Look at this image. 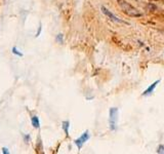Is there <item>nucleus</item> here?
<instances>
[{
	"instance_id": "9",
	"label": "nucleus",
	"mask_w": 164,
	"mask_h": 154,
	"mask_svg": "<svg viewBox=\"0 0 164 154\" xmlns=\"http://www.w3.org/2000/svg\"><path fill=\"white\" fill-rule=\"evenodd\" d=\"M55 41L61 44L64 43V35L63 34H58L55 36Z\"/></svg>"
},
{
	"instance_id": "2",
	"label": "nucleus",
	"mask_w": 164,
	"mask_h": 154,
	"mask_svg": "<svg viewBox=\"0 0 164 154\" xmlns=\"http://www.w3.org/2000/svg\"><path fill=\"white\" fill-rule=\"evenodd\" d=\"M118 121V108L112 107L109 111V125L111 131H116Z\"/></svg>"
},
{
	"instance_id": "1",
	"label": "nucleus",
	"mask_w": 164,
	"mask_h": 154,
	"mask_svg": "<svg viewBox=\"0 0 164 154\" xmlns=\"http://www.w3.org/2000/svg\"><path fill=\"white\" fill-rule=\"evenodd\" d=\"M119 6L122 8V10L126 15L130 16H134V18H137V16H142V13L138 12L137 8H135L134 6H132L130 3H128L125 0H117Z\"/></svg>"
},
{
	"instance_id": "13",
	"label": "nucleus",
	"mask_w": 164,
	"mask_h": 154,
	"mask_svg": "<svg viewBox=\"0 0 164 154\" xmlns=\"http://www.w3.org/2000/svg\"><path fill=\"white\" fill-rule=\"evenodd\" d=\"M2 153H3V154H9L10 152H9V150H8L6 147H3V148H2Z\"/></svg>"
},
{
	"instance_id": "3",
	"label": "nucleus",
	"mask_w": 164,
	"mask_h": 154,
	"mask_svg": "<svg viewBox=\"0 0 164 154\" xmlns=\"http://www.w3.org/2000/svg\"><path fill=\"white\" fill-rule=\"evenodd\" d=\"M101 9H102V12H103V13H105V15H106L110 20H111V21L115 22V23H120V24H126V25H128V23H127V22H125V21H123V20L119 19V18H118V16H116L114 15V13L110 12V10H109L107 7L101 6Z\"/></svg>"
},
{
	"instance_id": "5",
	"label": "nucleus",
	"mask_w": 164,
	"mask_h": 154,
	"mask_svg": "<svg viewBox=\"0 0 164 154\" xmlns=\"http://www.w3.org/2000/svg\"><path fill=\"white\" fill-rule=\"evenodd\" d=\"M159 82H160V79H159V80H156L154 83H152V84L150 85L149 88L143 92V96H144V97H147V96H149V95H151L152 92L154 91V89H155V88L157 86V84H159Z\"/></svg>"
},
{
	"instance_id": "7",
	"label": "nucleus",
	"mask_w": 164,
	"mask_h": 154,
	"mask_svg": "<svg viewBox=\"0 0 164 154\" xmlns=\"http://www.w3.org/2000/svg\"><path fill=\"white\" fill-rule=\"evenodd\" d=\"M62 127H63V130L65 131V134H66V136H69V128H70V122L68 121V120H65L62 123Z\"/></svg>"
},
{
	"instance_id": "8",
	"label": "nucleus",
	"mask_w": 164,
	"mask_h": 154,
	"mask_svg": "<svg viewBox=\"0 0 164 154\" xmlns=\"http://www.w3.org/2000/svg\"><path fill=\"white\" fill-rule=\"evenodd\" d=\"M11 52H12V54H13V55L18 56V57H21V58H22L23 56H24V54H23V52H20V50H19L18 48H16V46H13L12 48H11Z\"/></svg>"
},
{
	"instance_id": "4",
	"label": "nucleus",
	"mask_w": 164,
	"mask_h": 154,
	"mask_svg": "<svg viewBox=\"0 0 164 154\" xmlns=\"http://www.w3.org/2000/svg\"><path fill=\"white\" fill-rule=\"evenodd\" d=\"M89 138H90L89 131H85L80 137H79L78 139L74 140V144L76 145V146H77L78 150H81V148H82V146L84 145V143L88 141Z\"/></svg>"
},
{
	"instance_id": "10",
	"label": "nucleus",
	"mask_w": 164,
	"mask_h": 154,
	"mask_svg": "<svg viewBox=\"0 0 164 154\" xmlns=\"http://www.w3.org/2000/svg\"><path fill=\"white\" fill-rule=\"evenodd\" d=\"M157 153L159 154H164V145H159L157 148Z\"/></svg>"
},
{
	"instance_id": "6",
	"label": "nucleus",
	"mask_w": 164,
	"mask_h": 154,
	"mask_svg": "<svg viewBox=\"0 0 164 154\" xmlns=\"http://www.w3.org/2000/svg\"><path fill=\"white\" fill-rule=\"evenodd\" d=\"M31 124H32V127L35 128L40 127V120H39V117L37 115H33L31 117Z\"/></svg>"
},
{
	"instance_id": "11",
	"label": "nucleus",
	"mask_w": 164,
	"mask_h": 154,
	"mask_svg": "<svg viewBox=\"0 0 164 154\" xmlns=\"http://www.w3.org/2000/svg\"><path fill=\"white\" fill-rule=\"evenodd\" d=\"M30 140H31L30 135H24V141H25V142H26V143H29V142H30Z\"/></svg>"
},
{
	"instance_id": "12",
	"label": "nucleus",
	"mask_w": 164,
	"mask_h": 154,
	"mask_svg": "<svg viewBox=\"0 0 164 154\" xmlns=\"http://www.w3.org/2000/svg\"><path fill=\"white\" fill-rule=\"evenodd\" d=\"M41 31H42V26H41V24H40V25H39V27H38V31H37V33H36V37H38V36L40 35Z\"/></svg>"
}]
</instances>
